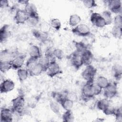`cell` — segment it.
<instances>
[{"instance_id": "cell-21", "label": "cell", "mask_w": 122, "mask_h": 122, "mask_svg": "<svg viewBox=\"0 0 122 122\" xmlns=\"http://www.w3.org/2000/svg\"><path fill=\"white\" fill-rule=\"evenodd\" d=\"M112 74L113 77L117 80H120L122 77V69L120 65H115L112 68Z\"/></svg>"}, {"instance_id": "cell-1", "label": "cell", "mask_w": 122, "mask_h": 122, "mask_svg": "<svg viewBox=\"0 0 122 122\" xmlns=\"http://www.w3.org/2000/svg\"><path fill=\"white\" fill-rule=\"evenodd\" d=\"M94 82H86L81 89V96L83 99L88 100L95 96Z\"/></svg>"}, {"instance_id": "cell-5", "label": "cell", "mask_w": 122, "mask_h": 122, "mask_svg": "<svg viewBox=\"0 0 122 122\" xmlns=\"http://www.w3.org/2000/svg\"><path fill=\"white\" fill-rule=\"evenodd\" d=\"M118 93L117 85L114 82H110L108 86L103 89V95L108 99L115 97Z\"/></svg>"}, {"instance_id": "cell-29", "label": "cell", "mask_w": 122, "mask_h": 122, "mask_svg": "<svg viewBox=\"0 0 122 122\" xmlns=\"http://www.w3.org/2000/svg\"><path fill=\"white\" fill-rule=\"evenodd\" d=\"M102 17L104 20L106 25H110L112 22V18L111 12L109 10H105L101 14Z\"/></svg>"}, {"instance_id": "cell-32", "label": "cell", "mask_w": 122, "mask_h": 122, "mask_svg": "<svg viewBox=\"0 0 122 122\" xmlns=\"http://www.w3.org/2000/svg\"><path fill=\"white\" fill-rule=\"evenodd\" d=\"M111 33L114 38L116 39H121L122 36V27L113 26L112 29Z\"/></svg>"}, {"instance_id": "cell-8", "label": "cell", "mask_w": 122, "mask_h": 122, "mask_svg": "<svg viewBox=\"0 0 122 122\" xmlns=\"http://www.w3.org/2000/svg\"><path fill=\"white\" fill-rule=\"evenodd\" d=\"M107 6L111 12L121 14L122 11V1L120 0H110L106 1Z\"/></svg>"}, {"instance_id": "cell-40", "label": "cell", "mask_w": 122, "mask_h": 122, "mask_svg": "<svg viewBox=\"0 0 122 122\" xmlns=\"http://www.w3.org/2000/svg\"><path fill=\"white\" fill-rule=\"evenodd\" d=\"M114 116H115L117 121L121 122L122 121V110L121 107L118 108H115Z\"/></svg>"}, {"instance_id": "cell-23", "label": "cell", "mask_w": 122, "mask_h": 122, "mask_svg": "<svg viewBox=\"0 0 122 122\" xmlns=\"http://www.w3.org/2000/svg\"><path fill=\"white\" fill-rule=\"evenodd\" d=\"M29 75H30L29 71L26 69L20 68L17 70L18 78L20 82L25 81L28 78Z\"/></svg>"}, {"instance_id": "cell-43", "label": "cell", "mask_w": 122, "mask_h": 122, "mask_svg": "<svg viewBox=\"0 0 122 122\" xmlns=\"http://www.w3.org/2000/svg\"><path fill=\"white\" fill-rule=\"evenodd\" d=\"M9 6V1L7 0H2L0 2V7L2 9H5L8 7Z\"/></svg>"}, {"instance_id": "cell-9", "label": "cell", "mask_w": 122, "mask_h": 122, "mask_svg": "<svg viewBox=\"0 0 122 122\" xmlns=\"http://www.w3.org/2000/svg\"><path fill=\"white\" fill-rule=\"evenodd\" d=\"M28 17L29 15L24 9H18L16 11L14 20L17 24H21L27 21Z\"/></svg>"}, {"instance_id": "cell-25", "label": "cell", "mask_w": 122, "mask_h": 122, "mask_svg": "<svg viewBox=\"0 0 122 122\" xmlns=\"http://www.w3.org/2000/svg\"><path fill=\"white\" fill-rule=\"evenodd\" d=\"M30 27H35L39 22V14L29 15L28 20L26 21Z\"/></svg>"}, {"instance_id": "cell-4", "label": "cell", "mask_w": 122, "mask_h": 122, "mask_svg": "<svg viewBox=\"0 0 122 122\" xmlns=\"http://www.w3.org/2000/svg\"><path fill=\"white\" fill-rule=\"evenodd\" d=\"M19 54L17 50L5 49L0 52V61L11 62L14 58Z\"/></svg>"}, {"instance_id": "cell-31", "label": "cell", "mask_w": 122, "mask_h": 122, "mask_svg": "<svg viewBox=\"0 0 122 122\" xmlns=\"http://www.w3.org/2000/svg\"><path fill=\"white\" fill-rule=\"evenodd\" d=\"M75 46L76 48V51L80 53L81 54L83 51L88 49L87 45L81 41L76 42L75 43Z\"/></svg>"}, {"instance_id": "cell-17", "label": "cell", "mask_w": 122, "mask_h": 122, "mask_svg": "<svg viewBox=\"0 0 122 122\" xmlns=\"http://www.w3.org/2000/svg\"><path fill=\"white\" fill-rule=\"evenodd\" d=\"M30 57L39 60L41 57V52L40 48L36 45H31L28 50Z\"/></svg>"}, {"instance_id": "cell-37", "label": "cell", "mask_w": 122, "mask_h": 122, "mask_svg": "<svg viewBox=\"0 0 122 122\" xmlns=\"http://www.w3.org/2000/svg\"><path fill=\"white\" fill-rule=\"evenodd\" d=\"M112 22L114 26L122 27V16L121 14H117L113 19Z\"/></svg>"}, {"instance_id": "cell-13", "label": "cell", "mask_w": 122, "mask_h": 122, "mask_svg": "<svg viewBox=\"0 0 122 122\" xmlns=\"http://www.w3.org/2000/svg\"><path fill=\"white\" fill-rule=\"evenodd\" d=\"M15 87L14 82L10 79L4 80L0 84V91L1 93H7L12 91Z\"/></svg>"}, {"instance_id": "cell-10", "label": "cell", "mask_w": 122, "mask_h": 122, "mask_svg": "<svg viewBox=\"0 0 122 122\" xmlns=\"http://www.w3.org/2000/svg\"><path fill=\"white\" fill-rule=\"evenodd\" d=\"M70 61L72 66L76 69H79L83 65L81 54L76 51L71 55Z\"/></svg>"}, {"instance_id": "cell-28", "label": "cell", "mask_w": 122, "mask_h": 122, "mask_svg": "<svg viewBox=\"0 0 122 122\" xmlns=\"http://www.w3.org/2000/svg\"><path fill=\"white\" fill-rule=\"evenodd\" d=\"M62 121L65 122H71L74 121V116L71 110H67L63 113L62 116Z\"/></svg>"}, {"instance_id": "cell-18", "label": "cell", "mask_w": 122, "mask_h": 122, "mask_svg": "<svg viewBox=\"0 0 122 122\" xmlns=\"http://www.w3.org/2000/svg\"><path fill=\"white\" fill-rule=\"evenodd\" d=\"M10 31L9 30V26L7 24L4 25L0 30V41L2 43L7 40L10 35Z\"/></svg>"}, {"instance_id": "cell-44", "label": "cell", "mask_w": 122, "mask_h": 122, "mask_svg": "<svg viewBox=\"0 0 122 122\" xmlns=\"http://www.w3.org/2000/svg\"><path fill=\"white\" fill-rule=\"evenodd\" d=\"M18 2L19 3H20V4H21L24 5H25V7L30 3L29 1H28V0H18Z\"/></svg>"}, {"instance_id": "cell-30", "label": "cell", "mask_w": 122, "mask_h": 122, "mask_svg": "<svg viewBox=\"0 0 122 122\" xmlns=\"http://www.w3.org/2000/svg\"><path fill=\"white\" fill-rule=\"evenodd\" d=\"M12 69L11 62L0 61V71L1 72L6 73Z\"/></svg>"}, {"instance_id": "cell-2", "label": "cell", "mask_w": 122, "mask_h": 122, "mask_svg": "<svg viewBox=\"0 0 122 122\" xmlns=\"http://www.w3.org/2000/svg\"><path fill=\"white\" fill-rule=\"evenodd\" d=\"M97 70L92 64L86 66L81 73V76L86 82H94Z\"/></svg>"}, {"instance_id": "cell-36", "label": "cell", "mask_w": 122, "mask_h": 122, "mask_svg": "<svg viewBox=\"0 0 122 122\" xmlns=\"http://www.w3.org/2000/svg\"><path fill=\"white\" fill-rule=\"evenodd\" d=\"M53 54L55 59L56 58L58 60H61L64 57V53L63 51L59 48L54 49Z\"/></svg>"}, {"instance_id": "cell-35", "label": "cell", "mask_w": 122, "mask_h": 122, "mask_svg": "<svg viewBox=\"0 0 122 122\" xmlns=\"http://www.w3.org/2000/svg\"><path fill=\"white\" fill-rule=\"evenodd\" d=\"M50 107L51 110L57 115L60 114V106L56 101H51L50 103Z\"/></svg>"}, {"instance_id": "cell-22", "label": "cell", "mask_w": 122, "mask_h": 122, "mask_svg": "<svg viewBox=\"0 0 122 122\" xmlns=\"http://www.w3.org/2000/svg\"><path fill=\"white\" fill-rule=\"evenodd\" d=\"M109 83L110 82L107 78L103 76H100L97 78L95 84L103 90L108 86Z\"/></svg>"}, {"instance_id": "cell-26", "label": "cell", "mask_w": 122, "mask_h": 122, "mask_svg": "<svg viewBox=\"0 0 122 122\" xmlns=\"http://www.w3.org/2000/svg\"><path fill=\"white\" fill-rule=\"evenodd\" d=\"M109 105V101L107 98L100 99L98 100L96 103L97 108L102 111L105 110Z\"/></svg>"}, {"instance_id": "cell-41", "label": "cell", "mask_w": 122, "mask_h": 122, "mask_svg": "<svg viewBox=\"0 0 122 122\" xmlns=\"http://www.w3.org/2000/svg\"><path fill=\"white\" fill-rule=\"evenodd\" d=\"M50 26H51V25H49L47 22H43L40 25V30L42 31L48 33V31L50 29Z\"/></svg>"}, {"instance_id": "cell-14", "label": "cell", "mask_w": 122, "mask_h": 122, "mask_svg": "<svg viewBox=\"0 0 122 122\" xmlns=\"http://www.w3.org/2000/svg\"><path fill=\"white\" fill-rule=\"evenodd\" d=\"M26 55L24 54H19L16 56L11 61L12 69L14 70H19L21 68L24 63Z\"/></svg>"}, {"instance_id": "cell-34", "label": "cell", "mask_w": 122, "mask_h": 122, "mask_svg": "<svg viewBox=\"0 0 122 122\" xmlns=\"http://www.w3.org/2000/svg\"><path fill=\"white\" fill-rule=\"evenodd\" d=\"M38 60H39L30 57L26 63V69L29 71L30 70L38 63Z\"/></svg>"}, {"instance_id": "cell-7", "label": "cell", "mask_w": 122, "mask_h": 122, "mask_svg": "<svg viewBox=\"0 0 122 122\" xmlns=\"http://www.w3.org/2000/svg\"><path fill=\"white\" fill-rule=\"evenodd\" d=\"M91 23L99 28H102L106 26L105 21L101 14L97 12H93L90 16Z\"/></svg>"}, {"instance_id": "cell-27", "label": "cell", "mask_w": 122, "mask_h": 122, "mask_svg": "<svg viewBox=\"0 0 122 122\" xmlns=\"http://www.w3.org/2000/svg\"><path fill=\"white\" fill-rule=\"evenodd\" d=\"M24 10H26L29 15L38 14L37 8L36 6L33 3H29L25 7Z\"/></svg>"}, {"instance_id": "cell-3", "label": "cell", "mask_w": 122, "mask_h": 122, "mask_svg": "<svg viewBox=\"0 0 122 122\" xmlns=\"http://www.w3.org/2000/svg\"><path fill=\"white\" fill-rule=\"evenodd\" d=\"M72 32L75 35L81 37H88L91 34L90 28L85 24L80 23L72 29Z\"/></svg>"}, {"instance_id": "cell-19", "label": "cell", "mask_w": 122, "mask_h": 122, "mask_svg": "<svg viewBox=\"0 0 122 122\" xmlns=\"http://www.w3.org/2000/svg\"><path fill=\"white\" fill-rule=\"evenodd\" d=\"M45 71L44 68L42 65L38 61V63L29 71L30 76H37Z\"/></svg>"}, {"instance_id": "cell-42", "label": "cell", "mask_w": 122, "mask_h": 122, "mask_svg": "<svg viewBox=\"0 0 122 122\" xmlns=\"http://www.w3.org/2000/svg\"><path fill=\"white\" fill-rule=\"evenodd\" d=\"M65 95L67 98H68L73 101V102L75 100H76V95L74 93L72 92H67L66 93H65Z\"/></svg>"}, {"instance_id": "cell-11", "label": "cell", "mask_w": 122, "mask_h": 122, "mask_svg": "<svg viewBox=\"0 0 122 122\" xmlns=\"http://www.w3.org/2000/svg\"><path fill=\"white\" fill-rule=\"evenodd\" d=\"M13 119V114L11 109L2 108L0 111V122H11Z\"/></svg>"}, {"instance_id": "cell-12", "label": "cell", "mask_w": 122, "mask_h": 122, "mask_svg": "<svg viewBox=\"0 0 122 122\" xmlns=\"http://www.w3.org/2000/svg\"><path fill=\"white\" fill-rule=\"evenodd\" d=\"M12 110H20L24 107L25 104V99L22 95H19L11 101Z\"/></svg>"}, {"instance_id": "cell-6", "label": "cell", "mask_w": 122, "mask_h": 122, "mask_svg": "<svg viewBox=\"0 0 122 122\" xmlns=\"http://www.w3.org/2000/svg\"><path fill=\"white\" fill-rule=\"evenodd\" d=\"M45 72L49 77H53L61 73V70L56 61H54L50 62Z\"/></svg>"}, {"instance_id": "cell-16", "label": "cell", "mask_w": 122, "mask_h": 122, "mask_svg": "<svg viewBox=\"0 0 122 122\" xmlns=\"http://www.w3.org/2000/svg\"><path fill=\"white\" fill-rule=\"evenodd\" d=\"M32 34L33 36L41 41V42L45 43L48 40V33L42 31L40 30L34 29L32 30Z\"/></svg>"}, {"instance_id": "cell-38", "label": "cell", "mask_w": 122, "mask_h": 122, "mask_svg": "<svg viewBox=\"0 0 122 122\" xmlns=\"http://www.w3.org/2000/svg\"><path fill=\"white\" fill-rule=\"evenodd\" d=\"M82 2L84 5L88 9L93 8L97 6V4L94 0H84Z\"/></svg>"}, {"instance_id": "cell-24", "label": "cell", "mask_w": 122, "mask_h": 122, "mask_svg": "<svg viewBox=\"0 0 122 122\" xmlns=\"http://www.w3.org/2000/svg\"><path fill=\"white\" fill-rule=\"evenodd\" d=\"M81 21V18L76 14L71 15L69 20V25L72 27H75L79 25Z\"/></svg>"}, {"instance_id": "cell-39", "label": "cell", "mask_w": 122, "mask_h": 122, "mask_svg": "<svg viewBox=\"0 0 122 122\" xmlns=\"http://www.w3.org/2000/svg\"><path fill=\"white\" fill-rule=\"evenodd\" d=\"M115 108L110 104L102 112L106 115H114Z\"/></svg>"}, {"instance_id": "cell-15", "label": "cell", "mask_w": 122, "mask_h": 122, "mask_svg": "<svg viewBox=\"0 0 122 122\" xmlns=\"http://www.w3.org/2000/svg\"><path fill=\"white\" fill-rule=\"evenodd\" d=\"M81 56L83 62V65L88 66L92 64L93 59V55L92 51L87 49L81 54Z\"/></svg>"}, {"instance_id": "cell-33", "label": "cell", "mask_w": 122, "mask_h": 122, "mask_svg": "<svg viewBox=\"0 0 122 122\" xmlns=\"http://www.w3.org/2000/svg\"><path fill=\"white\" fill-rule=\"evenodd\" d=\"M50 25L55 30H59L61 28V24L60 20L59 19L53 18L51 21Z\"/></svg>"}, {"instance_id": "cell-20", "label": "cell", "mask_w": 122, "mask_h": 122, "mask_svg": "<svg viewBox=\"0 0 122 122\" xmlns=\"http://www.w3.org/2000/svg\"><path fill=\"white\" fill-rule=\"evenodd\" d=\"M62 107L65 110H71L73 104L74 102L66 97L64 98L60 102Z\"/></svg>"}]
</instances>
